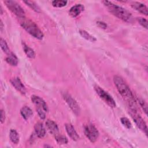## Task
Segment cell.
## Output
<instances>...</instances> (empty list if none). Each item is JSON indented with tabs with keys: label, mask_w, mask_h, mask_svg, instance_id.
I'll return each instance as SVG.
<instances>
[{
	"label": "cell",
	"mask_w": 148,
	"mask_h": 148,
	"mask_svg": "<svg viewBox=\"0 0 148 148\" xmlns=\"http://www.w3.org/2000/svg\"><path fill=\"white\" fill-rule=\"evenodd\" d=\"M113 82L119 94L128 103L130 109H137L136 101L134 95L123 78L120 75H114Z\"/></svg>",
	"instance_id": "6da1fadb"
},
{
	"label": "cell",
	"mask_w": 148,
	"mask_h": 148,
	"mask_svg": "<svg viewBox=\"0 0 148 148\" xmlns=\"http://www.w3.org/2000/svg\"><path fill=\"white\" fill-rule=\"evenodd\" d=\"M102 3L108 11L117 18L127 23H131L132 21L133 18L131 13L126 9L108 1H103Z\"/></svg>",
	"instance_id": "7a4b0ae2"
},
{
	"label": "cell",
	"mask_w": 148,
	"mask_h": 148,
	"mask_svg": "<svg viewBox=\"0 0 148 148\" xmlns=\"http://www.w3.org/2000/svg\"><path fill=\"white\" fill-rule=\"evenodd\" d=\"M20 24L27 32L34 38L39 40H42L43 38V33L38 26L32 20L26 18L25 17L21 18Z\"/></svg>",
	"instance_id": "3957f363"
},
{
	"label": "cell",
	"mask_w": 148,
	"mask_h": 148,
	"mask_svg": "<svg viewBox=\"0 0 148 148\" xmlns=\"http://www.w3.org/2000/svg\"><path fill=\"white\" fill-rule=\"evenodd\" d=\"M129 114L135 122L136 125L146 135H147V127L146 123L141 116L138 113L137 109H130Z\"/></svg>",
	"instance_id": "277c9868"
},
{
	"label": "cell",
	"mask_w": 148,
	"mask_h": 148,
	"mask_svg": "<svg viewBox=\"0 0 148 148\" xmlns=\"http://www.w3.org/2000/svg\"><path fill=\"white\" fill-rule=\"evenodd\" d=\"M94 88L99 98L102 99L109 106L110 108H115L116 106L115 101L107 91H105L103 88L98 85H95Z\"/></svg>",
	"instance_id": "5b68a950"
},
{
	"label": "cell",
	"mask_w": 148,
	"mask_h": 148,
	"mask_svg": "<svg viewBox=\"0 0 148 148\" xmlns=\"http://www.w3.org/2000/svg\"><path fill=\"white\" fill-rule=\"evenodd\" d=\"M7 8L19 18L25 17V11L23 8L15 1L6 0L3 1Z\"/></svg>",
	"instance_id": "8992f818"
},
{
	"label": "cell",
	"mask_w": 148,
	"mask_h": 148,
	"mask_svg": "<svg viewBox=\"0 0 148 148\" xmlns=\"http://www.w3.org/2000/svg\"><path fill=\"white\" fill-rule=\"evenodd\" d=\"M84 132L91 143H95L99 135L98 130L92 124H87L84 126Z\"/></svg>",
	"instance_id": "52a82bcc"
},
{
	"label": "cell",
	"mask_w": 148,
	"mask_h": 148,
	"mask_svg": "<svg viewBox=\"0 0 148 148\" xmlns=\"http://www.w3.org/2000/svg\"><path fill=\"white\" fill-rule=\"evenodd\" d=\"M62 97L73 113L77 116H79L80 113V109L76 101L73 99L71 95L66 92H64L62 94Z\"/></svg>",
	"instance_id": "ba28073f"
},
{
	"label": "cell",
	"mask_w": 148,
	"mask_h": 148,
	"mask_svg": "<svg viewBox=\"0 0 148 148\" xmlns=\"http://www.w3.org/2000/svg\"><path fill=\"white\" fill-rule=\"evenodd\" d=\"M11 84L14 87V88L18 91L20 94L25 95L26 94V88L23 83L21 82L19 77H16L11 79L10 80Z\"/></svg>",
	"instance_id": "9c48e42d"
},
{
	"label": "cell",
	"mask_w": 148,
	"mask_h": 148,
	"mask_svg": "<svg viewBox=\"0 0 148 148\" xmlns=\"http://www.w3.org/2000/svg\"><path fill=\"white\" fill-rule=\"evenodd\" d=\"M31 99L32 102L36 106V108L43 109L46 112H48L49 109L47 105L41 97L36 95H32L31 97Z\"/></svg>",
	"instance_id": "30bf717a"
},
{
	"label": "cell",
	"mask_w": 148,
	"mask_h": 148,
	"mask_svg": "<svg viewBox=\"0 0 148 148\" xmlns=\"http://www.w3.org/2000/svg\"><path fill=\"white\" fill-rule=\"evenodd\" d=\"M46 128L51 134L54 136L59 134V129L57 124L53 120L47 119L45 123Z\"/></svg>",
	"instance_id": "8fae6325"
},
{
	"label": "cell",
	"mask_w": 148,
	"mask_h": 148,
	"mask_svg": "<svg viewBox=\"0 0 148 148\" xmlns=\"http://www.w3.org/2000/svg\"><path fill=\"white\" fill-rule=\"evenodd\" d=\"M65 128L68 135L73 140L77 141L79 139V135L77 134L75 128L71 124H69V123L65 124Z\"/></svg>",
	"instance_id": "7c38bea8"
},
{
	"label": "cell",
	"mask_w": 148,
	"mask_h": 148,
	"mask_svg": "<svg viewBox=\"0 0 148 148\" xmlns=\"http://www.w3.org/2000/svg\"><path fill=\"white\" fill-rule=\"evenodd\" d=\"M131 7L134 9L135 10L139 12V13L145 15H148V9L147 7L142 3L139 2H132L131 3Z\"/></svg>",
	"instance_id": "4fadbf2b"
},
{
	"label": "cell",
	"mask_w": 148,
	"mask_h": 148,
	"mask_svg": "<svg viewBox=\"0 0 148 148\" xmlns=\"http://www.w3.org/2000/svg\"><path fill=\"white\" fill-rule=\"evenodd\" d=\"M84 10V6L80 3L72 6L69 10V14L72 17H76Z\"/></svg>",
	"instance_id": "5bb4252c"
},
{
	"label": "cell",
	"mask_w": 148,
	"mask_h": 148,
	"mask_svg": "<svg viewBox=\"0 0 148 148\" xmlns=\"http://www.w3.org/2000/svg\"><path fill=\"white\" fill-rule=\"evenodd\" d=\"M34 130L36 135L39 138H42L46 135V129L43 124L41 123H37L35 124Z\"/></svg>",
	"instance_id": "9a60e30c"
},
{
	"label": "cell",
	"mask_w": 148,
	"mask_h": 148,
	"mask_svg": "<svg viewBox=\"0 0 148 148\" xmlns=\"http://www.w3.org/2000/svg\"><path fill=\"white\" fill-rule=\"evenodd\" d=\"M6 62L12 66H17L18 62V60L17 57L12 52H10L5 58Z\"/></svg>",
	"instance_id": "2e32d148"
},
{
	"label": "cell",
	"mask_w": 148,
	"mask_h": 148,
	"mask_svg": "<svg viewBox=\"0 0 148 148\" xmlns=\"http://www.w3.org/2000/svg\"><path fill=\"white\" fill-rule=\"evenodd\" d=\"M20 114L24 120H27L33 115V112L29 107L24 106L20 109Z\"/></svg>",
	"instance_id": "e0dca14e"
},
{
	"label": "cell",
	"mask_w": 148,
	"mask_h": 148,
	"mask_svg": "<svg viewBox=\"0 0 148 148\" xmlns=\"http://www.w3.org/2000/svg\"><path fill=\"white\" fill-rule=\"evenodd\" d=\"M23 48L25 54L28 58L33 59L35 57V53L34 50L27 45L25 43H23Z\"/></svg>",
	"instance_id": "ac0fdd59"
},
{
	"label": "cell",
	"mask_w": 148,
	"mask_h": 148,
	"mask_svg": "<svg viewBox=\"0 0 148 148\" xmlns=\"http://www.w3.org/2000/svg\"><path fill=\"white\" fill-rule=\"evenodd\" d=\"M9 138L11 142L14 144H18L20 140V137L18 132L14 129H11L9 132Z\"/></svg>",
	"instance_id": "d6986e66"
},
{
	"label": "cell",
	"mask_w": 148,
	"mask_h": 148,
	"mask_svg": "<svg viewBox=\"0 0 148 148\" xmlns=\"http://www.w3.org/2000/svg\"><path fill=\"white\" fill-rule=\"evenodd\" d=\"M80 35L85 39L91 42H94L97 40V39L93 36L92 35H91V34H90L88 32H87L86 31L84 30V29H80L79 31Z\"/></svg>",
	"instance_id": "ffe728a7"
},
{
	"label": "cell",
	"mask_w": 148,
	"mask_h": 148,
	"mask_svg": "<svg viewBox=\"0 0 148 148\" xmlns=\"http://www.w3.org/2000/svg\"><path fill=\"white\" fill-rule=\"evenodd\" d=\"M23 2L25 3L27 6H28L31 9H32L35 12L38 13L40 12V9L38 5L35 3V2L32 1H24Z\"/></svg>",
	"instance_id": "44dd1931"
},
{
	"label": "cell",
	"mask_w": 148,
	"mask_h": 148,
	"mask_svg": "<svg viewBox=\"0 0 148 148\" xmlns=\"http://www.w3.org/2000/svg\"><path fill=\"white\" fill-rule=\"evenodd\" d=\"M0 45H1V49L5 53H6V54H8L9 53H10V49H9L6 40L2 38H1V39H0Z\"/></svg>",
	"instance_id": "7402d4cb"
},
{
	"label": "cell",
	"mask_w": 148,
	"mask_h": 148,
	"mask_svg": "<svg viewBox=\"0 0 148 148\" xmlns=\"http://www.w3.org/2000/svg\"><path fill=\"white\" fill-rule=\"evenodd\" d=\"M68 3L67 1L63 0H54L51 2V4L56 8H62L65 6Z\"/></svg>",
	"instance_id": "603a6c76"
},
{
	"label": "cell",
	"mask_w": 148,
	"mask_h": 148,
	"mask_svg": "<svg viewBox=\"0 0 148 148\" xmlns=\"http://www.w3.org/2000/svg\"><path fill=\"white\" fill-rule=\"evenodd\" d=\"M54 138L58 144L64 145V144H67L68 142V139L65 136L58 134L57 135L55 136Z\"/></svg>",
	"instance_id": "cb8c5ba5"
},
{
	"label": "cell",
	"mask_w": 148,
	"mask_h": 148,
	"mask_svg": "<svg viewBox=\"0 0 148 148\" xmlns=\"http://www.w3.org/2000/svg\"><path fill=\"white\" fill-rule=\"evenodd\" d=\"M120 121L121 124L127 129H130L132 127V124L129 119L125 117H122L120 118Z\"/></svg>",
	"instance_id": "d4e9b609"
},
{
	"label": "cell",
	"mask_w": 148,
	"mask_h": 148,
	"mask_svg": "<svg viewBox=\"0 0 148 148\" xmlns=\"http://www.w3.org/2000/svg\"><path fill=\"white\" fill-rule=\"evenodd\" d=\"M138 102H139L140 106L142 108V109L144 111V112L145 113V114L147 115V105L146 102L142 99H138Z\"/></svg>",
	"instance_id": "484cf974"
},
{
	"label": "cell",
	"mask_w": 148,
	"mask_h": 148,
	"mask_svg": "<svg viewBox=\"0 0 148 148\" xmlns=\"http://www.w3.org/2000/svg\"><path fill=\"white\" fill-rule=\"evenodd\" d=\"M137 20L139 24L142 25L143 28L147 29V20L143 17H138L137 18Z\"/></svg>",
	"instance_id": "4316f807"
},
{
	"label": "cell",
	"mask_w": 148,
	"mask_h": 148,
	"mask_svg": "<svg viewBox=\"0 0 148 148\" xmlns=\"http://www.w3.org/2000/svg\"><path fill=\"white\" fill-rule=\"evenodd\" d=\"M36 112L38 113V114L39 117L40 118V119L45 120L46 118V112L45 110H44L43 109L39 108H36Z\"/></svg>",
	"instance_id": "83f0119b"
},
{
	"label": "cell",
	"mask_w": 148,
	"mask_h": 148,
	"mask_svg": "<svg viewBox=\"0 0 148 148\" xmlns=\"http://www.w3.org/2000/svg\"><path fill=\"white\" fill-rule=\"evenodd\" d=\"M97 25L101 28L102 29H106L107 28V24L103 22V21H97Z\"/></svg>",
	"instance_id": "f1b7e54d"
},
{
	"label": "cell",
	"mask_w": 148,
	"mask_h": 148,
	"mask_svg": "<svg viewBox=\"0 0 148 148\" xmlns=\"http://www.w3.org/2000/svg\"><path fill=\"white\" fill-rule=\"evenodd\" d=\"M5 113L3 109L1 110V123L3 124L5 121Z\"/></svg>",
	"instance_id": "f546056e"
},
{
	"label": "cell",
	"mask_w": 148,
	"mask_h": 148,
	"mask_svg": "<svg viewBox=\"0 0 148 148\" xmlns=\"http://www.w3.org/2000/svg\"><path fill=\"white\" fill-rule=\"evenodd\" d=\"M3 29V22H2V20H1V21H0V30H1V32L2 31Z\"/></svg>",
	"instance_id": "4dcf8cb0"
},
{
	"label": "cell",
	"mask_w": 148,
	"mask_h": 148,
	"mask_svg": "<svg viewBox=\"0 0 148 148\" xmlns=\"http://www.w3.org/2000/svg\"><path fill=\"white\" fill-rule=\"evenodd\" d=\"M0 9H1V14H3V12H3V9H2V8L1 6H0Z\"/></svg>",
	"instance_id": "1f68e13d"
}]
</instances>
